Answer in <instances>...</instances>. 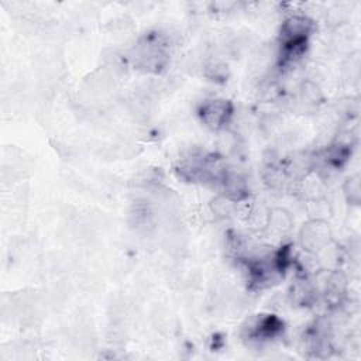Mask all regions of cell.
I'll return each mask as SVG.
<instances>
[{
  "label": "cell",
  "mask_w": 361,
  "mask_h": 361,
  "mask_svg": "<svg viewBox=\"0 0 361 361\" xmlns=\"http://www.w3.org/2000/svg\"><path fill=\"white\" fill-rule=\"evenodd\" d=\"M231 111L233 107L228 100H212L203 104L200 116L209 127L220 128L228 121Z\"/></svg>",
  "instance_id": "6da1fadb"
},
{
  "label": "cell",
  "mask_w": 361,
  "mask_h": 361,
  "mask_svg": "<svg viewBox=\"0 0 361 361\" xmlns=\"http://www.w3.org/2000/svg\"><path fill=\"white\" fill-rule=\"evenodd\" d=\"M313 28V24L309 18L302 17V16H293L288 18L281 30V38L282 44L283 42H290V41H300L306 39L307 35L310 34Z\"/></svg>",
  "instance_id": "7a4b0ae2"
}]
</instances>
